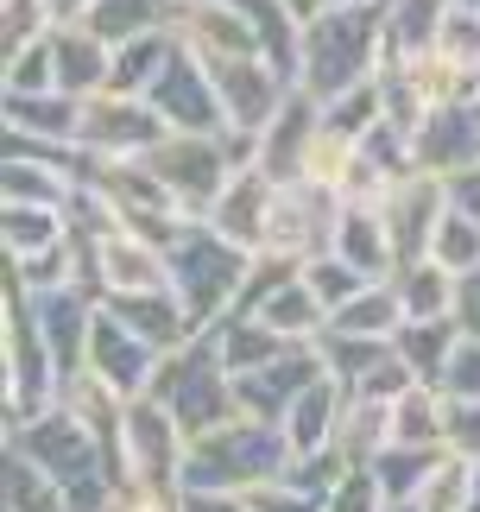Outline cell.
Wrapping results in <instances>:
<instances>
[{"mask_svg": "<svg viewBox=\"0 0 480 512\" xmlns=\"http://www.w3.org/2000/svg\"><path fill=\"white\" fill-rule=\"evenodd\" d=\"M291 462L297 456H291L285 424L247 418V411H240L234 424H222V430H209V437L190 443L184 487H190V494H253V487L278 481Z\"/></svg>", "mask_w": 480, "mask_h": 512, "instance_id": "obj_1", "label": "cell"}, {"mask_svg": "<svg viewBox=\"0 0 480 512\" xmlns=\"http://www.w3.org/2000/svg\"><path fill=\"white\" fill-rule=\"evenodd\" d=\"M379 7H329L316 26L304 32V57H297V83L310 102H342L348 89L373 83V57L386 51L379 38Z\"/></svg>", "mask_w": 480, "mask_h": 512, "instance_id": "obj_2", "label": "cell"}, {"mask_svg": "<svg viewBox=\"0 0 480 512\" xmlns=\"http://www.w3.org/2000/svg\"><path fill=\"white\" fill-rule=\"evenodd\" d=\"M165 260H171V298L184 304V317H190L196 336L215 329L222 317H234L240 285H247V260H253L247 247L222 241L209 222H190Z\"/></svg>", "mask_w": 480, "mask_h": 512, "instance_id": "obj_3", "label": "cell"}, {"mask_svg": "<svg viewBox=\"0 0 480 512\" xmlns=\"http://www.w3.org/2000/svg\"><path fill=\"white\" fill-rule=\"evenodd\" d=\"M7 449H19V456H32L45 475H57L70 487L76 512H95L108 494H114V475H108V449L83 430V418L57 399L51 411H38V418L13 424L7 430Z\"/></svg>", "mask_w": 480, "mask_h": 512, "instance_id": "obj_4", "label": "cell"}, {"mask_svg": "<svg viewBox=\"0 0 480 512\" xmlns=\"http://www.w3.org/2000/svg\"><path fill=\"white\" fill-rule=\"evenodd\" d=\"M152 399L165 405L177 424H184L190 443L240 418L234 373L222 361V348H215V329H203V336H190L184 348L165 354V367H158V380H152Z\"/></svg>", "mask_w": 480, "mask_h": 512, "instance_id": "obj_5", "label": "cell"}, {"mask_svg": "<svg viewBox=\"0 0 480 512\" xmlns=\"http://www.w3.org/2000/svg\"><path fill=\"white\" fill-rule=\"evenodd\" d=\"M335 222H342V196L297 177V184L272 190V215H266V253H285V260H323L335 247Z\"/></svg>", "mask_w": 480, "mask_h": 512, "instance_id": "obj_6", "label": "cell"}, {"mask_svg": "<svg viewBox=\"0 0 480 512\" xmlns=\"http://www.w3.org/2000/svg\"><path fill=\"white\" fill-rule=\"evenodd\" d=\"M203 64H209V83H215V102H222L228 133L259 140V133L278 121V108L291 102L285 70H278L272 57H203Z\"/></svg>", "mask_w": 480, "mask_h": 512, "instance_id": "obj_7", "label": "cell"}, {"mask_svg": "<svg viewBox=\"0 0 480 512\" xmlns=\"http://www.w3.org/2000/svg\"><path fill=\"white\" fill-rule=\"evenodd\" d=\"M171 140L165 114H158L146 95H95L83 102V133H76V146L95 152V159H146Z\"/></svg>", "mask_w": 480, "mask_h": 512, "instance_id": "obj_8", "label": "cell"}, {"mask_svg": "<svg viewBox=\"0 0 480 512\" xmlns=\"http://www.w3.org/2000/svg\"><path fill=\"white\" fill-rule=\"evenodd\" d=\"M120 456H127V475H139V481H177V487H184L190 437H184V424H177L171 411L146 392V399H133V405H127Z\"/></svg>", "mask_w": 480, "mask_h": 512, "instance_id": "obj_9", "label": "cell"}, {"mask_svg": "<svg viewBox=\"0 0 480 512\" xmlns=\"http://www.w3.org/2000/svg\"><path fill=\"white\" fill-rule=\"evenodd\" d=\"M146 102L165 114L171 133H228L222 102H215V83H209V64H203L190 45L165 64V76L146 89Z\"/></svg>", "mask_w": 480, "mask_h": 512, "instance_id": "obj_10", "label": "cell"}, {"mask_svg": "<svg viewBox=\"0 0 480 512\" xmlns=\"http://www.w3.org/2000/svg\"><path fill=\"white\" fill-rule=\"evenodd\" d=\"M158 367H165V348H152L139 329H127L114 310H95V336H89V373H102L114 392L127 399H146Z\"/></svg>", "mask_w": 480, "mask_h": 512, "instance_id": "obj_11", "label": "cell"}, {"mask_svg": "<svg viewBox=\"0 0 480 512\" xmlns=\"http://www.w3.org/2000/svg\"><path fill=\"white\" fill-rule=\"evenodd\" d=\"M272 177L259 171V165H247V171H234L228 177V190L215 196V209L203 215V222L222 234V241H234V247H247V253H259L266 247V215H272Z\"/></svg>", "mask_w": 480, "mask_h": 512, "instance_id": "obj_12", "label": "cell"}, {"mask_svg": "<svg viewBox=\"0 0 480 512\" xmlns=\"http://www.w3.org/2000/svg\"><path fill=\"white\" fill-rule=\"evenodd\" d=\"M335 260H348L367 285H386L398 279V247H392V228H386V209H354L342 203V222H335Z\"/></svg>", "mask_w": 480, "mask_h": 512, "instance_id": "obj_13", "label": "cell"}, {"mask_svg": "<svg viewBox=\"0 0 480 512\" xmlns=\"http://www.w3.org/2000/svg\"><path fill=\"white\" fill-rule=\"evenodd\" d=\"M348 399H354V392L335 380V373H323V380L285 411L291 456H323V449H335V430H342V418H348Z\"/></svg>", "mask_w": 480, "mask_h": 512, "instance_id": "obj_14", "label": "cell"}, {"mask_svg": "<svg viewBox=\"0 0 480 512\" xmlns=\"http://www.w3.org/2000/svg\"><path fill=\"white\" fill-rule=\"evenodd\" d=\"M7 127L26 133V140H51V146H76L83 133V102L64 89H45V95H7Z\"/></svg>", "mask_w": 480, "mask_h": 512, "instance_id": "obj_15", "label": "cell"}, {"mask_svg": "<svg viewBox=\"0 0 480 512\" xmlns=\"http://www.w3.org/2000/svg\"><path fill=\"white\" fill-rule=\"evenodd\" d=\"M392 443L405 449H449V399L443 386L417 380L392 399Z\"/></svg>", "mask_w": 480, "mask_h": 512, "instance_id": "obj_16", "label": "cell"}, {"mask_svg": "<svg viewBox=\"0 0 480 512\" xmlns=\"http://www.w3.org/2000/svg\"><path fill=\"white\" fill-rule=\"evenodd\" d=\"M0 506L7 512H76L70 487L45 475L32 456H19V449H7V468H0Z\"/></svg>", "mask_w": 480, "mask_h": 512, "instance_id": "obj_17", "label": "cell"}, {"mask_svg": "<svg viewBox=\"0 0 480 512\" xmlns=\"http://www.w3.org/2000/svg\"><path fill=\"white\" fill-rule=\"evenodd\" d=\"M253 317L266 323L272 336H285V342H323V329H329V310H323V298L304 285V272H297L285 291H272V298L259 304Z\"/></svg>", "mask_w": 480, "mask_h": 512, "instance_id": "obj_18", "label": "cell"}, {"mask_svg": "<svg viewBox=\"0 0 480 512\" xmlns=\"http://www.w3.org/2000/svg\"><path fill=\"white\" fill-rule=\"evenodd\" d=\"M335 336H367V342H398V329H405V304H398V285H367L354 304H342L329 317Z\"/></svg>", "mask_w": 480, "mask_h": 512, "instance_id": "obj_19", "label": "cell"}, {"mask_svg": "<svg viewBox=\"0 0 480 512\" xmlns=\"http://www.w3.org/2000/svg\"><path fill=\"white\" fill-rule=\"evenodd\" d=\"M398 304H405V323H436V317H455V291H462V279H455L449 266L436 260H417L398 272Z\"/></svg>", "mask_w": 480, "mask_h": 512, "instance_id": "obj_20", "label": "cell"}, {"mask_svg": "<svg viewBox=\"0 0 480 512\" xmlns=\"http://www.w3.org/2000/svg\"><path fill=\"white\" fill-rule=\"evenodd\" d=\"M379 449H392V405L379 399H348V418L335 430V456L348 468H373Z\"/></svg>", "mask_w": 480, "mask_h": 512, "instance_id": "obj_21", "label": "cell"}, {"mask_svg": "<svg viewBox=\"0 0 480 512\" xmlns=\"http://www.w3.org/2000/svg\"><path fill=\"white\" fill-rule=\"evenodd\" d=\"M215 348H222V361H228V373H253V367H266V361H278L285 348H297V342H285V336H272L259 317H222L215 323Z\"/></svg>", "mask_w": 480, "mask_h": 512, "instance_id": "obj_22", "label": "cell"}, {"mask_svg": "<svg viewBox=\"0 0 480 512\" xmlns=\"http://www.w3.org/2000/svg\"><path fill=\"white\" fill-rule=\"evenodd\" d=\"M462 348V323L455 317H436V323H405L398 329V354H405V367L417 373V380H443V367H449V354Z\"/></svg>", "mask_w": 480, "mask_h": 512, "instance_id": "obj_23", "label": "cell"}, {"mask_svg": "<svg viewBox=\"0 0 480 512\" xmlns=\"http://www.w3.org/2000/svg\"><path fill=\"white\" fill-rule=\"evenodd\" d=\"M436 456H443V449H405V443H392V449H379V456H373L367 475H373L379 494H386V506H411L417 487L430 481Z\"/></svg>", "mask_w": 480, "mask_h": 512, "instance_id": "obj_24", "label": "cell"}, {"mask_svg": "<svg viewBox=\"0 0 480 512\" xmlns=\"http://www.w3.org/2000/svg\"><path fill=\"white\" fill-rule=\"evenodd\" d=\"M70 241V215L64 209H32V203H7V260H32Z\"/></svg>", "mask_w": 480, "mask_h": 512, "instance_id": "obj_25", "label": "cell"}, {"mask_svg": "<svg viewBox=\"0 0 480 512\" xmlns=\"http://www.w3.org/2000/svg\"><path fill=\"white\" fill-rule=\"evenodd\" d=\"M354 159H360V140L323 121V127H316V140H310V152H304V177H310V184H323V190H335V196H342V184H348Z\"/></svg>", "mask_w": 480, "mask_h": 512, "instance_id": "obj_26", "label": "cell"}, {"mask_svg": "<svg viewBox=\"0 0 480 512\" xmlns=\"http://www.w3.org/2000/svg\"><path fill=\"white\" fill-rule=\"evenodd\" d=\"M468 494H474V462L455 456V449H443L430 468V481L417 487V512H468Z\"/></svg>", "mask_w": 480, "mask_h": 512, "instance_id": "obj_27", "label": "cell"}, {"mask_svg": "<svg viewBox=\"0 0 480 512\" xmlns=\"http://www.w3.org/2000/svg\"><path fill=\"white\" fill-rule=\"evenodd\" d=\"M430 260L449 266L455 279H468V272L480 266V222L462 209H443V222H436V241H430Z\"/></svg>", "mask_w": 480, "mask_h": 512, "instance_id": "obj_28", "label": "cell"}, {"mask_svg": "<svg viewBox=\"0 0 480 512\" xmlns=\"http://www.w3.org/2000/svg\"><path fill=\"white\" fill-rule=\"evenodd\" d=\"M95 512H184V487H177V481H139V475H127V481H114V494Z\"/></svg>", "mask_w": 480, "mask_h": 512, "instance_id": "obj_29", "label": "cell"}, {"mask_svg": "<svg viewBox=\"0 0 480 512\" xmlns=\"http://www.w3.org/2000/svg\"><path fill=\"white\" fill-rule=\"evenodd\" d=\"M253 512H329V487H310L304 475H278V481H266V487H253Z\"/></svg>", "mask_w": 480, "mask_h": 512, "instance_id": "obj_30", "label": "cell"}, {"mask_svg": "<svg viewBox=\"0 0 480 512\" xmlns=\"http://www.w3.org/2000/svg\"><path fill=\"white\" fill-rule=\"evenodd\" d=\"M304 285L316 291V298H323L329 317H335L342 304H354L360 291H367V279H360L348 260H335V253H323V260H310V266H304Z\"/></svg>", "mask_w": 480, "mask_h": 512, "instance_id": "obj_31", "label": "cell"}, {"mask_svg": "<svg viewBox=\"0 0 480 512\" xmlns=\"http://www.w3.org/2000/svg\"><path fill=\"white\" fill-rule=\"evenodd\" d=\"M436 51H449L455 64H468V70L480 76V7H462V0H449L443 32H436Z\"/></svg>", "mask_w": 480, "mask_h": 512, "instance_id": "obj_32", "label": "cell"}, {"mask_svg": "<svg viewBox=\"0 0 480 512\" xmlns=\"http://www.w3.org/2000/svg\"><path fill=\"white\" fill-rule=\"evenodd\" d=\"M443 399H468V405H480V342L474 336H462V348L449 354V367H443Z\"/></svg>", "mask_w": 480, "mask_h": 512, "instance_id": "obj_33", "label": "cell"}, {"mask_svg": "<svg viewBox=\"0 0 480 512\" xmlns=\"http://www.w3.org/2000/svg\"><path fill=\"white\" fill-rule=\"evenodd\" d=\"M329 512H386V494L373 487V475H367V468H348V475H342V487L329 494Z\"/></svg>", "mask_w": 480, "mask_h": 512, "instance_id": "obj_34", "label": "cell"}, {"mask_svg": "<svg viewBox=\"0 0 480 512\" xmlns=\"http://www.w3.org/2000/svg\"><path fill=\"white\" fill-rule=\"evenodd\" d=\"M449 449H455V456H468V462L480 468V405L449 399Z\"/></svg>", "mask_w": 480, "mask_h": 512, "instance_id": "obj_35", "label": "cell"}, {"mask_svg": "<svg viewBox=\"0 0 480 512\" xmlns=\"http://www.w3.org/2000/svg\"><path fill=\"white\" fill-rule=\"evenodd\" d=\"M443 184H449V209H462V215H474V222H480V165L443 177Z\"/></svg>", "mask_w": 480, "mask_h": 512, "instance_id": "obj_36", "label": "cell"}, {"mask_svg": "<svg viewBox=\"0 0 480 512\" xmlns=\"http://www.w3.org/2000/svg\"><path fill=\"white\" fill-rule=\"evenodd\" d=\"M455 323H462V336L480 342V266L462 279V291H455Z\"/></svg>", "mask_w": 480, "mask_h": 512, "instance_id": "obj_37", "label": "cell"}, {"mask_svg": "<svg viewBox=\"0 0 480 512\" xmlns=\"http://www.w3.org/2000/svg\"><path fill=\"white\" fill-rule=\"evenodd\" d=\"M184 512H253L247 494H190L184 487Z\"/></svg>", "mask_w": 480, "mask_h": 512, "instance_id": "obj_38", "label": "cell"}, {"mask_svg": "<svg viewBox=\"0 0 480 512\" xmlns=\"http://www.w3.org/2000/svg\"><path fill=\"white\" fill-rule=\"evenodd\" d=\"M95 7L102 0H45V13H51V26H89Z\"/></svg>", "mask_w": 480, "mask_h": 512, "instance_id": "obj_39", "label": "cell"}, {"mask_svg": "<svg viewBox=\"0 0 480 512\" xmlns=\"http://www.w3.org/2000/svg\"><path fill=\"white\" fill-rule=\"evenodd\" d=\"M468 512H480V468H474V494H468Z\"/></svg>", "mask_w": 480, "mask_h": 512, "instance_id": "obj_40", "label": "cell"}, {"mask_svg": "<svg viewBox=\"0 0 480 512\" xmlns=\"http://www.w3.org/2000/svg\"><path fill=\"white\" fill-rule=\"evenodd\" d=\"M329 7H373V0H329Z\"/></svg>", "mask_w": 480, "mask_h": 512, "instance_id": "obj_41", "label": "cell"}, {"mask_svg": "<svg viewBox=\"0 0 480 512\" xmlns=\"http://www.w3.org/2000/svg\"><path fill=\"white\" fill-rule=\"evenodd\" d=\"M386 512H417V506H386Z\"/></svg>", "mask_w": 480, "mask_h": 512, "instance_id": "obj_42", "label": "cell"}, {"mask_svg": "<svg viewBox=\"0 0 480 512\" xmlns=\"http://www.w3.org/2000/svg\"><path fill=\"white\" fill-rule=\"evenodd\" d=\"M462 7H480V0H462Z\"/></svg>", "mask_w": 480, "mask_h": 512, "instance_id": "obj_43", "label": "cell"}]
</instances>
